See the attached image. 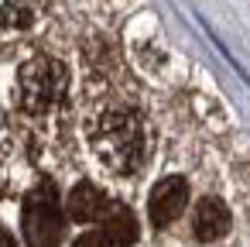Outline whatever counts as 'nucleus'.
Instances as JSON below:
<instances>
[{
    "instance_id": "nucleus-6",
    "label": "nucleus",
    "mask_w": 250,
    "mask_h": 247,
    "mask_svg": "<svg viewBox=\"0 0 250 247\" xmlns=\"http://www.w3.org/2000/svg\"><path fill=\"white\" fill-rule=\"evenodd\" d=\"M65 209H69L72 220H79V223H93V220H103V213L110 209V199H106L93 182H79V185L69 192Z\"/></svg>"
},
{
    "instance_id": "nucleus-5",
    "label": "nucleus",
    "mask_w": 250,
    "mask_h": 247,
    "mask_svg": "<svg viewBox=\"0 0 250 247\" xmlns=\"http://www.w3.org/2000/svg\"><path fill=\"white\" fill-rule=\"evenodd\" d=\"M137 240V220L127 206L110 202V209L103 213V230L96 237H83L79 244H134Z\"/></svg>"
},
{
    "instance_id": "nucleus-1",
    "label": "nucleus",
    "mask_w": 250,
    "mask_h": 247,
    "mask_svg": "<svg viewBox=\"0 0 250 247\" xmlns=\"http://www.w3.org/2000/svg\"><path fill=\"white\" fill-rule=\"evenodd\" d=\"M96 158L113 175H130L144 161V127L134 110H106L89 127Z\"/></svg>"
},
{
    "instance_id": "nucleus-3",
    "label": "nucleus",
    "mask_w": 250,
    "mask_h": 247,
    "mask_svg": "<svg viewBox=\"0 0 250 247\" xmlns=\"http://www.w3.org/2000/svg\"><path fill=\"white\" fill-rule=\"evenodd\" d=\"M21 223H24V240L31 247L59 244L62 226H65V216H62V202H59V192H55L52 182H42L38 189L28 192Z\"/></svg>"
},
{
    "instance_id": "nucleus-7",
    "label": "nucleus",
    "mask_w": 250,
    "mask_h": 247,
    "mask_svg": "<svg viewBox=\"0 0 250 247\" xmlns=\"http://www.w3.org/2000/svg\"><path fill=\"white\" fill-rule=\"evenodd\" d=\"M192 230H195V237H199L202 244L226 237V230H229V209H226L219 199H202V202L195 206Z\"/></svg>"
},
{
    "instance_id": "nucleus-4",
    "label": "nucleus",
    "mask_w": 250,
    "mask_h": 247,
    "mask_svg": "<svg viewBox=\"0 0 250 247\" xmlns=\"http://www.w3.org/2000/svg\"><path fill=\"white\" fill-rule=\"evenodd\" d=\"M185 202H188V185L182 175H168L161 179L154 189H151V199H147V216L151 223L161 230V226H171L182 213H185Z\"/></svg>"
},
{
    "instance_id": "nucleus-9",
    "label": "nucleus",
    "mask_w": 250,
    "mask_h": 247,
    "mask_svg": "<svg viewBox=\"0 0 250 247\" xmlns=\"http://www.w3.org/2000/svg\"><path fill=\"white\" fill-rule=\"evenodd\" d=\"M11 244H14V237H11L4 226H0V247H11Z\"/></svg>"
},
{
    "instance_id": "nucleus-2",
    "label": "nucleus",
    "mask_w": 250,
    "mask_h": 247,
    "mask_svg": "<svg viewBox=\"0 0 250 247\" xmlns=\"http://www.w3.org/2000/svg\"><path fill=\"white\" fill-rule=\"evenodd\" d=\"M69 86V72L55 59H31L18 72V100L28 113H48Z\"/></svg>"
},
{
    "instance_id": "nucleus-8",
    "label": "nucleus",
    "mask_w": 250,
    "mask_h": 247,
    "mask_svg": "<svg viewBox=\"0 0 250 247\" xmlns=\"http://www.w3.org/2000/svg\"><path fill=\"white\" fill-rule=\"evenodd\" d=\"M38 14V0H0V24L28 28Z\"/></svg>"
}]
</instances>
